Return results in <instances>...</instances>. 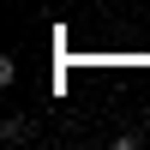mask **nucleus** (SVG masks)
<instances>
[{
	"instance_id": "nucleus-1",
	"label": "nucleus",
	"mask_w": 150,
	"mask_h": 150,
	"mask_svg": "<svg viewBox=\"0 0 150 150\" xmlns=\"http://www.w3.org/2000/svg\"><path fill=\"white\" fill-rule=\"evenodd\" d=\"M30 138V120H6V144H24Z\"/></svg>"
}]
</instances>
